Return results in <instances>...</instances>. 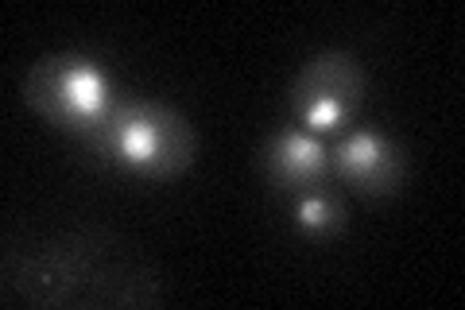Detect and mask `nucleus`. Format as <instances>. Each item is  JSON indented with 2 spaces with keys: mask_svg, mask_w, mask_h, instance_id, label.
I'll use <instances>...</instances> for the list:
<instances>
[{
  "mask_svg": "<svg viewBox=\"0 0 465 310\" xmlns=\"http://www.w3.org/2000/svg\"><path fill=\"white\" fill-rule=\"evenodd\" d=\"M24 101L27 109L39 113L47 125L85 140L97 128V121L113 109V78L105 66L90 55L63 51L47 55L27 70L24 78Z\"/></svg>",
  "mask_w": 465,
  "mask_h": 310,
  "instance_id": "obj_3",
  "label": "nucleus"
},
{
  "mask_svg": "<svg viewBox=\"0 0 465 310\" xmlns=\"http://www.w3.org/2000/svg\"><path fill=\"white\" fill-rule=\"evenodd\" d=\"M260 167H264V179L280 195H307V190L326 186V179L333 175L326 144L302 128L275 132L260 152Z\"/></svg>",
  "mask_w": 465,
  "mask_h": 310,
  "instance_id": "obj_6",
  "label": "nucleus"
},
{
  "mask_svg": "<svg viewBox=\"0 0 465 310\" xmlns=\"http://www.w3.org/2000/svg\"><path fill=\"white\" fill-rule=\"evenodd\" d=\"M109 167H121L140 179H174L194 164L198 136L191 121L152 97H116L97 128L82 140Z\"/></svg>",
  "mask_w": 465,
  "mask_h": 310,
  "instance_id": "obj_2",
  "label": "nucleus"
},
{
  "mask_svg": "<svg viewBox=\"0 0 465 310\" xmlns=\"http://www.w3.org/2000/svg\"><path fill=\"white\" fill-rule=\"evenodd\" d=\"M330 171L341 183L369 198H388L396 195L407 179V155L396 140L381 136L372 128L349 132V136L330 152Z\"/></svg>",
  "mask_w": 465,
  "mask_h": 310,
  "instance_id": "obj_5",
  "label": "nucleus"
},
{
  "mask_svg": "<svg viewBox=\"0 0 465 310\" xmlns=\"http://www.w3.org/2000/svg\"><path fill=\"white\" fill-rule=\"evenodd\" d=\"M5 295L27 306H159L163 279L109 233H63L5 253Z\"/></svg>",
  "mask_w": 465,
  "mask_h": 310,
  "instance_id": "obj_1",
  "label": "nucleus"
},
{
  "mask_svg": "<svg viewBox=\"0 0 465 310\" xmlns=\"http://www.w3.org/2000/svg\"><path fill=\"white\" fill-rule=\"evenodd\" d=\"M291 214H295V225L302 233H311V237H333V233L345 229V205L322 186L307 190V195H295Z\"/></svg>",
  "mask_w": 465,
  "mask_h": 310,
  "instance_id": "obj_7",
  "label": "nucleus"
},
{
  "mask_svg": "<svg viewBox=\"0 0 465 310\" xmlns=\"http://www.w3.org/2000/svg\"><path fill=\"white\" fill-rule=\"evenodd\" d=\"M365 101V70L349 51H318L291 82V113L302 132H341Z\"/></svg>",
  "mask_w": 465,
  "mask_h": 310,
  "instance_id": "obj_4",
  "label": "nucleus"
}]
</instances>
